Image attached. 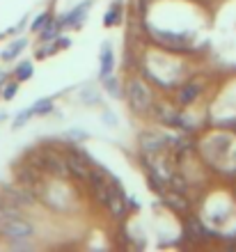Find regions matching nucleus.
Wrapping results in <instances>:
<instances>
[{
    "mask_svg": "<svg viewBox=\"0 0 236 252\" xmlns=\"http://www.w3.org/2000/svg\"><path fill=\"white\" fill-rule=\"evenodd\" d=\"M126 101H129V106H131L133 113H138V115L149 113L151 108H154L151 87L147 85L142 78L133 76V78H129V83H126Z\"/></svg>",
    "mask_w": 236,
    "mask_h": 252,
    "instance_id": "nucleus-1",
    "label": "nucleus"
},
{
    "mask_svg": "<svg viewBox=\"0 0 236 252\" xmlns=\"http://www.w3.org/2000/svg\"><path fill=\"white\" fill-rule=\"evenodd\" d=\"M34 227L30 220L23 216H12V218H0V236L5 239V243H16V241H33Z\"/></svg>",
    "mask_w": 236,
    "mask_h": 252,
    "instance_id": "nucleus-2",
    "label": "nucleus"
},
{
    "mask_svg": "<svg viewBox=\"0 0 236 252\" xmlns=\"http://www.w3.org/2000/svg\"><path fill=\"white\" fill-rule=\"evenodd\" d=\"M165 135H161V133L156 131H147L140 135V149H142V154H161L168 147V142H165Z\"/></svg>",
    "mask_w": 236,
    "mask_h": 252,
    "instance_id": "nucleus-3",
    "label": "nucleus"
},
{
    "mask_svg": "<svg viewBox=\"0 0 236 252\" xmlns=\"http://www.w3.org/2000/svg\"><path fill=\"white\" fill-rule=\"evenodd\" d=\"M90 7H92V0H83V2L73 7L67 16H62V19H60V21H62V26H65V28H80V23L85 21L87 12H90Z\"/></svg>",
    "mask_w": 236,
    "mask_h": 252,
    "instance_id": "nucleus-4",
    "label": "nucleus"
},
{
    "mask_svg": "<svg viewBox=\"0 0 236 252\" xmlns=\"http://www.w3.org/2000/svg\"><path fill=\"white\" fill-rule=\"evenodd\" d=\"M115 69V55H112V46L110 41L101 44V55H99V78L103 80L105 76H110Z\"/></svg>",
    "mask_w": 236,
    "mask_h": 252,
    "instance_id": "nucleus-5",
    "label": "nucleus"
},
{
    "mask_svg": "<svg viewBox=\"0 0 236 252\" xmlns=\"http://www.w3.org/2000/svg\"><path fill=\"white\" fill-rule=\"evenodd\" d=\"M200 92H202V83H200V80H190V83H186V85L177 92V106H181V108L190 106V103L200 96Z\"/></svg>",
    "mask_w": 236,
    "mask_h": 252,
    "instance_id": "nucleus-6",
    "label": "nucleus"
},
{
    "mask_svg": "<svg viewBox=\"0 0 236 252\" xmlns=\"http://www.w3.org/2000/svg\"><path fill=\"white\" fill-rule=\"evenodd\" d=\"M186 236H188L193 243H202L204 239H206V232H204L202 222H200V218H195V216H190V218H186Z\"/></svg>",
    "mask_w": 236,
    "mask_h": 252,
    "instance_id": "nucleus-7",
    "label": "nucleus"
},
{
    "mask_svg": "<svg viewBox=\"0 0 236 252\" xmlns=\"http://www.w3.org/2000/svg\"><path fill=\"white\" fill-rule=\"evenodd\" d=\"M62 28H65V26H62V21H60V19H51L46 26L39 30L41 41H55L60 37V30H62Z\"/></svg>",
    "mask_w": 236,
    "mask_h": 252,
    "instance_id": "nucleus-8",
    "label": "nucleus"
},
{
    "mask_svg": "<svg viewBox=\"0 0 236 252\" xmlns=\"http://www.w3.org/2000/svg\"><path fill=\"white\" fill-rule=\"evenodd\" d=\"M163 199H165V204L170 206L174 213H186L188 211V199H186L184 192H181V195H179V192H170V195H165Z\"/></svg>",
    "mask_w": 236,
    "mask_h": 252,
    "instance_id": "nucleus-9",
    "label": "nucleus"
},
{
    "mask_svg": "<svg viewBox=\"0 0 236 252\" xmlns=\"http://www.w3.org/2000/svg\"><path fill=\"white\" fill-rule=\"evenodd\" d=\"M122 2H112V7L110 9H108V12H105V16H103V26L105 28H110V26H117L119 21H122Z\"/></svg>",
    "mask_w": 236,
    "mask_h": 252,
    "instance_id": "nucleus-10",
    "label": "nucleus"
},
{
    "mask_svg": "<svg viewBox=\"0 0 236 252\" xmlns=\"http://www.w3.org/2000/svg\"><path fill=\"white\" fill-rule=\"evenodd\" d=\"M103 90H105V94H110L112 99H122V85H119V80L112 73L103 78Z\"/></svg>",
    "mask_w": 236,
    "mask_h": 252,
    "instance_id": "nucleus-11",
    "label": "nucleus"
},
{
    "mask_svg": "<svg viewBox=\"0 0 236 252\" xmlns=\"http://www.w3.org/2000/svg\"><path fill=\"white\" fill-rule=\"evenodd\" d=\"M26 46H28V39H16V41H12V44L7 46V51H2V60H14V58H16V55H19Z\"/></svg>",
    "mask_w": 236,
    "mask_h": 252,
    "instance_id": "nucleus-12",
    "label": "nucleus"
},
{
    "mask_svg": "<svg viewBox=\"0 0 236 252\" xmlns=\"http://www.w3.org/2000/svg\"><path fill=\"white\" fill-rule=\"evenodd\" d=\"M80 101H83V103H92V106H99V92H97V87H85V90H83V92H80Z\"/></svg>",
    "mask_w": 236,
    "mask_h": 252,
    "instance_id": "nucleus-13",
    "label": "nucleus"
},
{
    "mask_svg": "<svg viewBox=\"0 0 236 252\" xmlns=\"http://www.w3.org/2000/svg\"><path fill=\"white\" fill-rule=\"evenodd\" d=\"M30 110H33V115H46L53 110V99H39L37 103H33L30 106Z\"/></svg>",
    "mask_w": 236,
    "mask_h": 252,
    "instance_id": "nucleus-14",
    "label": "nucleus"
},
{
    "mask_svg": "<svg viewBox=\"0 0 236 252\" xmlns=\"http://www.w3.org/2000/svg\"><path fill=\"white\" fill-rule=\"evenodd\" d=\"M33 62H21L19 66H16V80H28V78H33Z\"/></svg>",
    "mask_w": 236,
    "mask_h": 252,
    "instance_id": "nucleus-15",
    "label": "nucleus"
},
{
    "mask_svg": "<svg viewBox=\"0 0 236 252\" xmlns=\"http://www.w3.org/2000/svg\"><path fill=\"white\" fill-rule=\"evenodd\" d=\"M51 19H53V16H51V12H44V14H39V16H37V19L33 21V26H30V28H33V32H39L41 28L46 26V23H48V21H51Z\"/></svg>",
    "mask_w": 236,
    "mask_h": 252,
    "instance_id": "nucleus-16",
    "label": "nucleus"
},
{
    "mask_svg": "<svg viewBox=\"0 0 236 252\" xmlns=\"http://www.w3.org/2000/svg\"><path fill=\"white\" fill-rule=\"evenodd\" d=\"M101 120H103L105 126H117V115L112 113L110 108H103V110H101Z\"/></svg>",
    "mask_w": 236,
    "mask_h": 252,
    "instance_id": "nucleus-17",
    "label": "nucleus"
},
{
    "mask_svg": "<svg viewBox=\"0 0 236 252\" xmlns=\"http://www.w3.org/2000/svg\"><path fill=\"white\" fill-rule=\"evenodd\" d=\"M16 92H19V80H16V83H7L5 90H2V99H7V101L14 99Z\"/></svg>",
    "mask_w": 236,
    "mask_h": 252,
    "instance_id": "nucleus-18",
    "label": "nucleus"
},
{
    "mask_svg": "<svg viewBox=\"0 0 236 252\" xmlns=\"http://www.w3.org/2000/svg\"><path fill=\"white\" fill-rule=\"evenodd\" d=\"M30 117H33V110H30V108H28V110H21V113L16 115V120H14V126L19 128V126H23L28 120H30Z\"/></svg>",
    "mask_w": 236,
    "mask_h": 252,
    "instance_id": "nucleus-19",
    "label": "nucleus"
},
{
    "mask_svg": "<svg viewBox=\"0 0 236 252\" xmlns=\"http://www.w3.org/2000/svg\"><path fill=\"white\" fill-rule=\"evenodd\" d=\"M67 138L71 140V142H76V140H85V138H87V133H85V131H78V128H73V131L67 133Z\"/></svg>",
    "mask_w": 236,
    "mask_h": 252,
    "instance_id": "nucleus-20",
    "label": "nucleus"
},
{
    "mask_svg": "<svg viewBox=\"0 0 236 252\" xmlns=\"http://www.w3.org/2000/svg\"><path fill=\"white\" fill-rule=\"evenodd\" d=\"M55 46H58V48H67V46H71V41L67 39V37H58V39H55Z\"/></svg>",
    "mask_w": 236,
    "mask_h": 252,
    "instance_id": "nucleus-21",
    "label": "nucleus"
}]
</instances>
